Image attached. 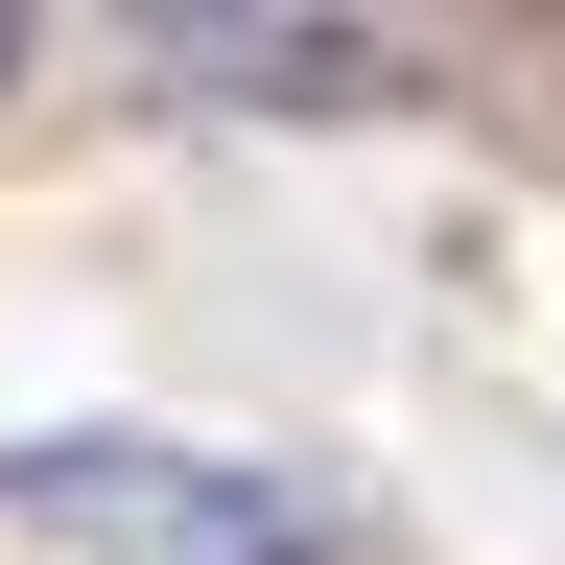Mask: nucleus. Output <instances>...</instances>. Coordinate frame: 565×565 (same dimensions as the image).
<instances>
[{
  "mask_svg": "<svg viewBox=\"0 0 565 565\" xmlns=\"http://www.w3.org/2000/svg\"><path fill=\"white\" fill-rule=\"evenodd\" d=\"M0 519H71L141 565H330V519H282L259 471H189V448H0Z\"/></svg>",
  "mask_w": 565,
  "mask_h": 565,
  "instance_id": "nucleus-1",
  "label": "nucleus"
},
{
  "mask_svg": "<svg viewBox=\"0 0 565 565\" xmlns=\"http://www.w3.org/2000/svg\"><path fill=\"white\" fill-rule=\"evenodd\" d=\"M166 71L236 95V118H377V95H401L377 24H166Z\"/></svg>",
  "mask_w": 565,
  "mask_h": 565,
  "instance_id": "nucleus-2",
  "label": "nucleus"
},
{
  "mask_svg": "<svg viewBox=\"0 0 565 565\" xmlns=\"http://www.w3.org/2000/svg\"><path fill=\"white\" fill-rule=\"evenodd\" d=\"M0 71H24V24H0Z\"/></svg>",
  "mask_w": 565,
  "mask_h": 565,
  "instance_id": "nucleus-3",
  "label": "nucleus"
}]
</instances>
